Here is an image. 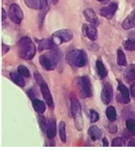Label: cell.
<instances>
[{
    "label": "cell",
    "instance_id": "6da1fadb",
    "mask_svg": "<svg viewBox=\"0 0 135 151\" xmlns=\"http://www.w3.org/2000/svg\"><path fill=\"white\" fill-rule=\"evenodd\" d=\"M18 54L24 60H31L36 54V47L29 37H24L18 42Z\"/></svg>",
    "mask_w": 135,
    "mask_h": 151
},
{
    "label": "cell",
    "instance_id": "7a4b0ae2",
    "mask_svg": "<svg viewBox=\"0 0 135 151\" xmlns=\"http://www.w3.org/2000/svg\"><path fill=\"white\" fill-rule=\"evenodd\" d=\"M61 59L60 52L55 49L40 55V63L43 68L46 71L54 70Z\"/></svg>",
    "mask_w": 135,
    "mask_h": 151
},
{
    "label": "cell",
    "instance_id": "3957f363",
    "mask_svg": "<svg viewBox=\"0 0 135 151\" xmlns=\"http://www.w3.org/2000/svg\"><path fill=\"white\" fill-rule=\"evenodd\" d=\"M73 85L81 98L85 99L92 96L91 81L88 76L76 78L73 81Z\"/></svg>",
    "mask_w": 135,
    "mask_h": 151
},
{
    "label": "cell",
    "instance_id": "277c9868",
    "mask_svg": "<svg viewBox=\"0 0 135 151\" xmlns=\"http://www.w3.org/2000/svg\"><path fill=\"white\" fill-rule=\"evenodd\" d=\"M70 102L71 114L75 126L79 131H82L84 127V120L82 116L80 103L75 96H72L70 98Z\"/></svg>",
    "mask_w": 135,
    "mask_h": 151
},
{
    "label": "cell",
    "instance_id": "5b68a950",
    "mask_svg": "<svg viewBox=\"0 0 135 151\" xmlns=\"http://www.w3.org/2000/svg\"><path fill=\"white\" fill-rule=\"evenodd\" d=\"M66 60L69 65L75 67H83L86 65L85 53L80 50H73L66 54Z\"/></svg>",
    "mask_w": 135,
    "mask_h": 151
},
{
    "label": "cell",
    "instance_id": "8992f818",
    "mask_svg": "<svg viewBox=\"0 0 135 151\" xmlns=\"http://www.w3.org/2000/svg\"><path fill=\"white\" fill-rule=\"evenodd\" d=\"M73 38V32L68 29H64L54 32L51 38V40L55 46H59L64 43L71 41Z\"/></svg>",
    "mask_w": 135,
    "mask_h": 151
},
{
    "label": "cell",
    "instance_id": "52a82bcc",
    "mask_svg": "<svg viewBox=\"0 0 135 151\" xmlns=\"http://www.w3.org/2000/svg\"><path fill=\"white\" fill-rule=\"evenodd\" d=\"M9 17L17 24H20L23 19V12L21 7L17 4H12L9 7Z\"/></svg>",
    "mask_w": 135,
    "mask_h": 151
},
{
    "label": "cell",
    "instance_id": "ba28073f",
    "mask_svg": "<svg viewBox=\"0 0 135 151\" xmlns=\"http://www.w3.org/2000/svg\"><path fill=\"white\" fill-rule=\"evenodd\" d=\"M118 9V4L116 3H111L108 6L103 7L100 10V14L102 17L110 20Z\"/></svg>",
    "mask_w": 135,
    "mask_h": 151
},
{
    "label": "cell",
    "instance_id": "9c48e42d",
    "mask_svg": "<svg viewBox=\"0 0 135 151\" xmlns=\"http://www.w3.org/2000/svg\"><path fill=\"white\" fill-rule=\"evenodd\" d=\"M82 32L83 35L88 37L91 40H96L98 38V31L95 26L90 24H84L82 26Z\"/></svg>",
    "mask_w": 135,
    "mask_h": 151
},
{
    "label": "cell",
    "instance_id": "30bf717a",
    "mask_svg": "<svg viewBox=\"0 0 135 151\" xmlns=\"http://www.w3.org/2000/svg\"><path fill=\"white\" fill-rule=\"evenodd\" d=\"M113 97V90L111 86L107 84L103 87L101 93V100L105 105H108Z\"/></svg>",
    "mask_w": 135,
    "mask_h": 151
},
{
    "label": "cell",
    "instance_id": "8fae6325",
    "mask_svg": "<svg viewBox=\"0 0 135 151\" xmlns=\"http://www.w3.org/2000/svg\"><path fill=\"white\" fill-rule=\"evenodd\" d=\"M40 90L43 99L47 104V105L50 107H52L54 104L53 98L50 90L45 82L43 83L40 86Z\"/></svg>",
    "mask_w": 135,
    "mask_h": 151
},
{
    "label": "cell",
    "instance_id": "7c38bea8",
    "mask_svg": "<svg viewBox=\"0 0 135 151\" xmlns=\"http://www.w3.org/2000/svg\"><path fill=\"white\" fill-rule=\"evenodd\" d=\"M83 15L86 21H88L90 24L95 26H97L99 24V18L92 9L88 8L85 9L83 11Z\"/></svg>",
    "mask_w": 135,
    "mask_h": 151
},
{
    "label": "cell",
    "instance_id": "4fadbf2b",
    "mask_svg": "<svg viewBox=\"0 0 135 151\" xmlns=\"http://www.w3.org/2000/svg\"><path fill=\"white\" fill-rule=\"evenodd\" d=\"M37 43H38V50L39 51L47 50H54L57 47L51 40L47 39L37 40Z\"/></svg>",
    "mask_w": 135,
    "mask_h": 151
},
{
    "label": "cell",
    "instance_id": "5bb4252c",
    "mask_svg": "<svg viewBox=\"0 0 135 151\" xmlns=\"http://www.w3.org/2000/svg\"><path fill=\"white\" fill-rule=\"evenodd\" d=\"M46 134L47 138L50 139H52L55 137L57 134V125L54 119H51L48 122Z\"/></svg>",
    "mask_w": 135,
    "mask_h": 151
},
{
    "label": "cell",
    "instance_id": "9a60e30c",
    "mask_svg": "<svg viewBox=\"0 0 135 151\" xmlns=\"http://www.w3.org/2000/svg\"><path fill=\"white\" fill-rule=\"evenodd\" d=\"M122 26L125 30H129L131 28L135 27V11H133L130 15L125 19Z\"/></svg>",
    "mask_w": 135,
    "mask_h": 151
},
{
    "label": "cell",
    "instance_id": "2e32d148",
    "mask_svg": "<svg viewBox=\"0 0 135 151\" xmlns=\"http://www.w3.org/2000/svg\"><path fill=\"white\" fill-rule=\"evenodd\" d=\"M118 89L122 95V101L124 104H128L130 101L129 89L122 82L118 83Z\"/></svg>",
    "mask_w": 135,
    "mask_h": 151
},
{
    "label": "cell",
    "instance_id": "e0dca14e",
    "mask_svg": "<svg viewBox=\"0 0 135 151\" xmlns=\"http://www.w3.org/2000/svg\"><path fill=\"white\" fill-rule=\"evenodd\" d=\"M88 133L90 138L94 141L98 140L102 136L101 129L96 126H91L88 129Z\"/></svg>",
    "mask_w": 135,
    "mask_h": 151
},
{
    "label": "cell",
    "instance_id": "ac0fdd59",
    "mask_svg": "<svg viewBox=\"0 0 135 151\" xmlns=\"http://www.w3.org/2000/svg\"><path fill=\"white\" fill-rule=\"evenodd\" d=\"M10 77L12 79V81L17 84V86H20L21 87H24L25 86V81L23 78V76L19 73L16 72H12L10 74Z\"/></svg>",
    "mask_w": 135,
    "mask_h": 151
},
{
    "label": "cell",
    "instance_id": "d6986e66",
    "mask_svg": "<svg viewBox=\"0 0 135 151\" xmlns=\"http://www.w3.org/2000/svg\"><path fill=\"white\" fill-rule=\"evenodd\" d=\"M32 107L38 114H43L46 110V105L43 101L35 99L32 101Z\"/></svg>",
    "mask_w": 135,
    "mask_h": 151
},
{
    "label": "cell",
    "instance_id": "ffe728a7",
    "mask_svg": "<svg viewBox=\"0 0 135 151\" xmlns=\"http://www.w3.org/2000/svg\"><path fill=\"white\" fill-rule=\"evenodd\" d=\"M125 79L128 83L135 81V65H130L125 72Z\"/></svg>",
    "mask_w": 135,
    "mask_h": 151
},
{
    "label": "cell",
    "instance_id": "44dd1931",
    "mask_svg": "<svg viewBox=\"0 0 135 151\" xmlns=\"http://www.w3.org/2000/svg\"><path fill=\"white\" fill-rule=\"evenodd\" d=\"M96 69H97L98 74L99 75V76L101 79H103L107 76V71L102 61H101L99 60H97V62H96Z\"/></svg>",
    "mask_w": 135,
    "mask_h": 151
},
{
    "label": "cell",
    "instance_id": "7402d4cb",
    "mask_svg": "<svg viewBox=\"0 0 135 151\" xmlns=\"http://www.w3.org/2000/svg\"><path fill=\"white\" fill-rule=\"evenodd\" d=\"M27 7L35 10H40L42 8V0H24Z\"/></svg>",
    "mask_w": 135,
    "mask_h": 151
},
{
    "label": "cell",
    "instance_id": "603a6c76",
    "mask_svg": "<svg viewBox=\"0 0 135 151\" xmlns=\"http://www.w3.org/2000/svg\"><path fill=\"white\" fill-rule=\"evenodd\" d=\"M59 136L62 143H65L66 141V124L63 121H61L59 126Z\"/></svg>",
    "mask_w": 135,
    "mask_h": 151
},
{
    "label": "cell",
    "instance_id": "cb8c5ba5",
    "mask_svg": "<svg viewBox=\"0 0 135 151\" xmlns=\"http://www.w3.org/2000/svg\"><path fill=\"white\" fill-rule=\"evenodd\" d=\"M106 115L108 119L113 122L116 119V111L113 106H109L106 110Z\"/></svg>",
    "mask_w": 135,
    "mask_h": 151
},
{
    "label": "cell",
    "instance_id": "d4e9b609",
    "mask_svg": "<svg viewBox=\"0 0 135 151\" xmlns=\"http://www.w3.org/2000/svg\"><path fill=\"white\" fill-rule=\"evenodd\" d=\"M117 54H118L117 62L118 65L120 66H123V67L126 66L127 60H126V57H125L124 52L121 50H119L118 51Z\"/></svg>",
    "mask_w": 135,
    "mask_h": 151
},
{
    "label": "cell",
    "instance_id": "484cf974",
    "mask_svg": "<svg viewBox=\"0 0 135 151\" xmlns=\"http://www.w3.org/2000/svg\"><path fill=\"white\" fill-rule=\"evenodd\" d=\"M37 117H38L37 119H38V124H39L41 130L43 132H46L48 122L46 121L45 118L43 116L41 115V114H40Z\"/></svg>",
    "mask_w": 135,
    "mask_h": 151
},
{
    "label": "cell",
    "instance_id": "4316f807",
    "mask_svg": "<svg viewBox=\"0 0 135 151\" xmlns=\"http://www.w3.org/2000/svg\"><path fill=\"white\" fill-rule=\"evenodd\" d=\"M18 72L22 74L23 77L29 78L31 76L30 71L24 65H19L18 67Z\"/></svg>",
    "mask_w": 135,
    "mask_h": 151
},
{
    "label": "cell",
    "instance_id": "83f0119b",
    "mask_svg": "<svg viewBox=\"0 0 135 151\" xmlns=\"http://www.w3.org/2000/svg\"><path fill=\"white\" fill-rule=\"evenodd\" d=\"M125 49L129 51H133L135 50V42L133 40L129 39L124 43Z\"/></svg>",
    "mask_w": 135,
    "mask_h": 151
},
{
    "label": "cell",
    "instance_id": "f1b7e54d",
    "mask_svg": "<svg viewBox=\"0 0 135 151\" xmlns=\"http://www.w3.org/2000/svg\"><path fill=\"white\" fill-rule=\"evenodd\" d=\"M126 126L131 135L135 136V121L133 119H128L126 121Z\"/></svg>",
    "mask_w": 135,
    "mask_h": 151
},
{
    "label": "cell",
    "instance_id": "f546056e",
    "mask_svg": "<svg viewBox=\"0 0 135 151\" xmlns=\"http://www.w3.org/2000/svg\"><path fill=\"white\" fill-rule=\"evenodd\" d=\"M125 145V142L124 139L121 137H117L114 138L113 141L111 146L113 147H119V146H124Z\"/></svg>",
    "mask_w": 135,
    "mask_h": 151
},
{
    "label": "cell",
    "instance_id": "4dcf8cb0",
    "mask_svg": "<svg viewBox=\"0 0 135 151\" xmlns=\"http://www.w3.org/2000/svg\"><path fill=\"white\" fill-rule=\"evenodd\" d=\"M99 115L97 111H96L93 110H90V121L91 123L97 122L99 120Z\"/></svg>",
    "mask_w": 135,
    "mask_h": 151
},
{
    "label": "cell",
    "instance_id": "1f68e13d",
    "mask_svg": "<svg viewBox=\"0 0 135 151\" xmlns=\"http://www.w3.org/2000/svg\"><path fill=\"white\" fill-rule=\"evenodd\" d=\"M34 78H35V80L37 82V83L38 85H40V86H41L43 83L45 82L42 76L38 72H35L34 73Z\"/></svg>",
    "mask_w": 135,
    "mask_h": 151
},
{
    "label": "cell",
    "instance_id": "d6a6232c",
    "mask_svg": "<svg viewBox=\"0 0 135 151\" xmlns=\"http://www.w3.org/2000/svg\"><path fill=\"white\" fill-rule=\"evenodd\" d=\"M130 91L131 95L133 97H135V82H134L130 87Z\"/></svg>",
    "mask_w": 135,
    "mask_h": 151
},
{
    "label": "cell",
    "instance_id": "836d02e7",
    "mask_svg": "<svg viewBox=\"0 0 135 151\" xmlns=\"http://www.w3.org/2000/svg\"><path fill=\"white\" fill-rule=\"evenodd\" d=\"M28 95H29V96L30 97V98L32 99V100L35 99V94H34V92L33 90H30L29 91V92H28Z\"/></svg>",
    "mask_w": 135,
    "mask_h": 151
},
{
    "label": "cell",
    "instance_id": "e575fe53",
    "mask_svg": "<svg viewBox=\"0 0 135 151\" xmlns=\"http://www.w3.org/2000/svg\"><path fill=\"white\" fill-rule=\"evenodd\" d=\"M9 50V47L6 45L5 44H3V54H5L6 52H7Z\"/></svg>",
    "mask_w": 135,
    "mask_h": 151
},
{
    "label": "cell",
    "instance_id": "d590c367",
    "mask_svg": "<svg viewBox=\"0 0 135 151\" xmlns=\"http://www.w3.org/2000/svg\"><path fill=\"white\" fill-rule=\"evenodd\" d=\"M6 17H7V14H6V11L3 8L2 9V20H3V21L6 20Z\"/></svg>",
    "mask_w": 135,
    "mask_h": 151
},
{
    "label": "cell",
    "instance_id": "8d00e7d4",
    "mask_svg": "<svg viewBox=\"0 0 135 151\" xmlns=\"http://www.w3.org/2000/svg\"><path fill=\"white\" fill-rule=\"evenodd\" d=\"M102 142H103V146H109V143H108V139L106 138H104L102 140Z\"/></svg>",
    "mask_w": 135,
    "mask_h": 151
},
{
    "label": "cell",
    "instance_id": "74e56055",
    "mask_svg": "<svg viewBox=\"0 0 135 151\" xmlns=\"http://www.w3.org/2000/svg\"><path fill=\"white\" fill-rule=\"evenodd\" d=\"M129 146H135V140H132L129 144Z\"/></svg>",
    "mask_w": 135,
    "mask_h": 151
},
{
    "label": "cell",
    "instance_id": "f35d334b",
    "mask_svg": "<svg viewBox=\"0 0 135 151\" xmlns=\"http://www.w3.org/2000/svg\"><path fill=\"white\" fill-rule=\"evenodd\" d=\"M58 1H59V0H52V3L54 4H56L58 3Z\"/></svg>",
    "mask_w": 135,
    "mask_h": 151
},
{
    "label": "cell",
    "instance_id": "ab89813d",
    "mask_svg": "<svg viewBox=\"0 0 135 151\" xmlns=\"http://www.w3.org/2000/svg\"><path fill=\"white\" fill-rule=\"evenodd\" d=\"M99 1H104V0H99Z\"/></svg>",
    "mask_w": 135,
    "mask_h": 151
}]
</instances>
